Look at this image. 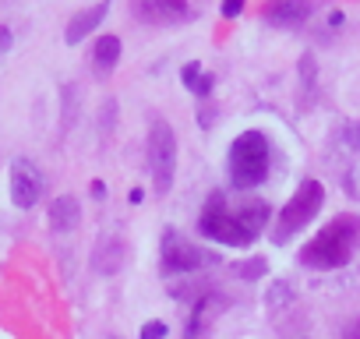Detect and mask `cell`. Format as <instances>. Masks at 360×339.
<instances>
[{"label": "cell", "mask_w": 360, "mask_h": 339, "mask_svg": "<svg viewBox=\"0 0 360 339\" xmlns=\"http://www.w3.org/2000/svg\"><path fill=\"white\" fill-rule=\"evenodd\" d=\"M265 226H269V205L262 198H240L233 205L223 191H212L198 216V234L226 248H251Z\"/></svg>", "instance_id": "1"}, {"label": "cell", "mask_w": 360, "mask_h": 339, "mask_svg": "<svg viewBox=\"0 0 360 339\" xmlns=\"http://www.w3.org/2000/svg\"><path fill=\"white\" fill-rule=\"evenodd\" d=\"M356 248H360V216L342 212L300 248V265H307V269H342V265L353 262Z\"/></svg>", "instance_id": "2"}, {"label": "cell", "mask_w": 360, "mask_h": 339, "mask_svg": "<svg viewBox=\"0 0 360 339\" xmlns=\"http://www.w3.org/2000/svg\"><path fill=\"white\" fill-rule=\"evenodd\" d=\"M269 162H272V148L269 138L262 131H244L237 134L233 148H230V181L240 191L258 188L269 177Z\"/></svg>", "instance_id": "3"}, {"label": "cell", "mask_w": 360, "mask_h": 339, "mask_svg": "<svg viewBox=\"0 0 360 339\" xmlns=\"http://www.w3.org/2000/svg\"><path fill=\"white\" fill-rule=\"evenodd\" d=\"M321 202H325V188H321L318 181H304V184L293 191V198L283 205V212H279V219H276V226H272V241H276V244H286L293 234H300V230L318 216Z\"/></svg>", "instance_id": "4"}, {"label": "cell", "mask_w": 360, "mask_h": 339, "mask_svg": "<svg viewBox=\"0 0 360 339\" xmlns=\"http://www.w3.org/2000/svg\"><path fill=\"white\" fill-rule=\"evenodd\" d=\"M148 174H152L155 195H166L173 188V177H176V134H173L169 120H152V131H148Z\"/></svg>", "instance_id": "5"}, {"label": "cell", "mask_w": 360, "mask_h": 339, "mask_svg": "<svg viewBox=\"0 0 360 339\" xmlns=\"http://www.w3.org/2000/svg\"><path fill=\"white\" fill-rule=\"evenodd\" d=\"M159 272L162 276H184V272H198L205 265L216 262V255L195 248L188 237H180L176 230H166L162 234V244H159Z\"/></svg>", "instance_id": "6"}, {"label": "cell", "mask_w": 360, "mask_h": 339, "mask_svg": "<svg viewBox=\"0 0 360 339\" xmlns=\"http://www.w3.org/2000/svg\"><path fill=\"white\" fill-rule=\"evenodd\" d=\"M8 184H11V202L18 209H32L43 198V191H46V177H43V170L32 159H15L11 162Z\"/></svg>", "instance_id": "7"}, {"label": "cell", "mask_w": 360, "mask_h": 339, "mask_svg": "<svg viewBox=\"0 0 360 339\" xmlns=\"http://www.w3.org/2000/svg\"><path fill=\"white\" fill-rule=\"evenodd\" d=\"M131 15L145 25H180L191 18L188 0H131Z\"/></svg>", "instance_id": "8"}, {"label": "cell", "mask_w": 360, "mask_h": 339, "mask_svg": "<svg viewBox=\"0 0 360 339\" xmlns=\"http://www.w3.org/2000/svg\"><path fill=\"white\" fill-rule=\"evenodd\" d=\"M124 258H127L124 237H120V234H106V237H99V244H96V251H92V269H96L99 276H113V272L124 269Z\"/></svg>", "instance_id": "9"}, {"label": "cell", "mask_w": 360, "mask_h": 339, "mask_svg": "<svg viewBox=\"0 0 360 339\" xmlns=\"http://www.w3.org/2000/svg\"><path fill=\"white\" fill-rule=\"evenodd\" d=\"M265 22H276V25H304L311 18V0H269L265 4Z\"/></svg>", "instance_id": "10"}, {"label": "cell", "mask_w": 360, "mask_h": 339, "mask_svg": "<svg viewBox=\"0 0 360 339\" xmlns=\"http://www.w3.org/2000/svg\"><path fill=\"white\" fill-rule=\"evenodd\" d=\"M46 219H50V226H53L57 234L75 230V226L82 223V205H78V198H75V195H60V198H53Z\"/></svg>", "instance_id": "11"}, {"label": "cell", "mask_w": 360, "mask_h": 339, "mask_svg": "<svg viewBox=\"0 0 360 339\" xmlns=\"http://www.w3.org/2000/svg\"><path fill=\"white\" fill-rule=\"evenodd\" d=\"M106 11H110V0H103V4H96V8H89V11H82V15H75L71 22H68V32H64V39L71 43V46H78L92 29H99V22L106 18Z\"/></svg>", "instance_id": "12"}, {"label": "cell", "mask_w": 360, "mask_h": 339, "mask_svg": "<svg viewBox=\"0 0 360 339\" xmlns=\"http://www.w3.org/2000/svg\"><path fill=\"white\" fill-rule=\"evenodd\" d=\"M117 60H120V39H117V36H99V39H96V50H92V68H96V75L106 78V75L117 68Z\"/></svg>", "instance_id": "13"}, {"label": "cell", "mask_w": 360, "mask_h": 339, "mask_svg": "<svg viewBox=\"0 0 360 339\" xmlns=\"http://www.w3.org/2000/svg\"><path fill=\"white\" fill-rule=\"evenodd\" d=\"M216 307H219V297H216V293H205V297L195 304V311H191V321H188V328H184V339H198L202 328L216 318Z\"/></svg>", "instance_id": "14"}, {"label": "cell", "mask_w": 360, "mask_h": 339, "mask_svg": "<svg viewBox=\"0 0 360 339\" xmlns=\"http://www.w3.org/2000/svg\"><path fill=\"white\" fill-rule=\"evenodd\" d=\"M184 85H188L191 92L205 96V92L212 89V75H202V64H188V68H184Z\"/></svg>", "instance_id": "15"}, {"label": "cell", "mask_w": 360, "mask_h": 339, "mask_svg": "<svg viewBox=\"0 0 360 339\" xmlns=\"http://www.w3.org/2000/svg\"><path fill=\"white\" fill-rule=\"evenodd\" d=\"M233 272H237L240 279H262V276H265V262H262V258H251V262H240Z\"/></svg>", "instance_id": "16"}, {"label": "cell", "mask_w": 360, "mask_h": 339, "mask_svg": "<svg viewBox=\"0 0 360 339\" xmlns=\"http://www.w3.org/2000/svg\"><path fill=\"white\" fill-rule=\"evenodd\" d=\"M283 304H290V290H286V283H276L269 290V307H283Z\"/></svg>", "instance_id": "17"}, {"label": "cell", "mask_w": 360, "mask_h": 339, "mask_svg": "<svg viewBox=\"0 0 360 339\" xmlns=\"http://www.w3.org/2000/svg\"><path fill=\"white\" fill-rule=\"evenodd\" d=\"M141 339H166V325L162 321H145L141 325Z\"/></svg>", "instance_id": "18"}, {"label": "cell", "mask_w": 360, "mask_h": 339, "mask_svg": "<svg viewBox=\"0 0 360 339\" xmlns=\"http://www.w3.org/2000/svg\"><path fill=\"white\" fill-rule=\"evenodd\" d=\"M240 8H244V0H226V4H223V15H226V18H237Z\"/></svg>", "instance_id": "19"}, {"label": "cell", "mask_w": 360, "mask_h": 339, "mask_svg": "<svg viewBox=\"0 0 360 339\" xmlns=\"http://www.w3.org/2000/svg\"><path fill=\"white\" fill-rule=\"evenodd\" d=\"M346 339H360V318H353V321H349V328H346Z\"/></svg>", "instance_id": "20"}, {"label": "cell", "mask_w": 360, "mask_h": 339, "mask_svg": "<svg viewBox=\"0 0 360 339\" xmlns=\"http://www.w3.org/2000/svg\"><path fill=\"white\" fill-rule=\"evenodd\" d=\"M8 46H11V32H8L4 25H0V53H4Z\"/></svg>", "instance_id": "21"}, {"label": "cell", "mask_w": 360, "mask_h": 339, "mask_svg": "<svg viewBox=\"0 0 360 339\" xmlns=\"http://www.w3.org/2000/svg\"><path fill=\"white\" fill-rule=\"evenodd\" d=\"M92 195H96V198H103V195H106V188H103V181H92Z\"/></svg>", "instance_id": "22"}]
</instances>
